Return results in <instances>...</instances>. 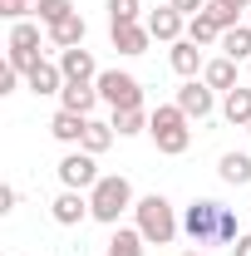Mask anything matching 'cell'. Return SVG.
<instances>
[{"label": "cell", "mask_w": 251, "mask_h": 256, "mask_svg": "<svg viewBox=\"0 0 251 256\" xmlns=\"http://www.w3.org/2000/svg\"><path fill=\"white\" fill-rule=\"evenodd\" d=\"M89 207H94V222L118 226V217L133 207V182H128L124 172H104L94 182V192H89Z\"/></svg>", "instance_id": "6da1fadb"}, {"label": "cell", "mask_w": 251, "mask_h": 256, "mask_svg": "<svg viewBox=\"0 0 251 256\" xmlns=\"http://www.w3.org/2000/svg\"><path fill=\"white\" fill-rule=\"evenodd\" d=\"M188 124H192V118L178 108V104H158V108H153V128H148V133H153V143H158V153L182 158V153L192 148V128H188Z\"/></svg>", "instance_id": "7a4b0ae2"}, {"label": "cell", "mask_w": 251, "mask_h": 256, "mask_svg": "<svg viewBox=\"0 0 251 256\" xmlns=\"http://www.w3.org/2000/svg\"><path fill=\"white\" fill-rule=\"evenodd\" d=\"M133 212H138V232H143L153 246H168V242L178 236V212H172V202H168L162 192L138 197V202H133Z\"/></svg>", "instance_id": "3957f363"}, {"label": "cell", "mask_w": 251, "mask_h": 256, "mask_svg": "<svg viewBox=\"0 0 251 256\" xmlns=\"http://www.w3.org/2000/svg\"><path fill=\"white\" fill-rule=\"evenodd\" d=\"M98 84V98L118 114V108H143V84L133 79V74H124V69H104L94 79Z\"/></svg>", "instance_id": "277c9868"}, {"label": "cell", "mask_w": 251, "mask_h": 256, "mask_svg": "<svg viewBox=\"0 0 251 256\" xmlns=\"http://www.w3.org/2000/svg\"><path fill=\"white\" fill-rule=\"evenodd\" d=\"M222 202H212V197H197L188 212H182V232H188L192 242L202 246V242H217V232H222Z\"/></svg>", "instance_id": "5b68a950"}, {"label": "cell", "mask_w": 251, "mask_h": 256, "mask_svg": "<svg viewBox=\"0 0 251 256\" xmlns=\"http://www.w3.org/2000/svg\"><path fill=\"white\" fill-rule=\"evenodd\" d=\"M54 172H60L64 188H74V192H94V182L104 178V172H98V162H94V153H84V148H79V153H64Z\"/></svg>", "instance_id": "8992f818"}, {"label": "cell", "mask_w": 251, "mask_h": 256, "mask_svg": "<svg viewBox=\"0 0 251 256\" xmlns=\"http://www.w3.org/2000/svg\"><path fill=\"white\" fill-rule=\"evenodd\" d=\"M143 25H148V34H153V40L178 44V40L188 34V15H178L172 5H158V10H148V20H143Z\"/></svg>", "instance_id": "52a82bcc"}, {"label": "cell", "mask_w": 251, "mask_h": 256, "mask_svg": "<svg viewBox=\"0 0 251 256\" xmlns=\"http://www.w3.org/2000/svg\"><path fill=\"white\" fill-rule=\"evenodd\" d=\"M212 94H217V89H207L202 79H188V84L178 89V108H182L188 118L202 124V118H212V108H217V98H212Z\"/></svg>", "instance_id": "ba28073f"}, {"label": "cell", "mask_w": 251, "mask_h": 256, "mask_svg": "<svg viewBox=\"0 0 251 256\" xmlns=\"http://www.w3.org/2000/svg\"><path fill=\"white\" fill-rule=\"evenodd\" d=\"M50 217H54V222H60V226H79V222H84V217H94V207H89V197H84V192L64 188L60 197L50 202Z\"/></svg>", "instance_id": "9c48e42d"}, {"label": "cell", "mask_w": 251, "mask_h": 256, "mask_svg": "<svg viewBox=\"0 0 251 256\" xmlns=\"http://www.w3.org/2000/svg\"><path fill=\"white\" fill-rule=\"evenodd\" d=\"M60 69H64V79H69V84H94L98 74H104L84 44H79V50H60Z\"/></svg>", "instance_id": "30bf717a"}, {"label": "cell", "mask_w": 251, "mask_h": 256, "mask_svg": "<svg viewBox=\"0 0 251 256\" xmlns=\"http://www.w3.org/2000/svg\"><path fill=\"white\" fill-rule=\"evenodd\" d=\"M25 84H30V94H64V84H69V79H64V69L60 64H50V60H40L30 69V74H25Z\"/></svg>", "instance_id": "8fae6325"}, {"label": "cell", "mask_w": 251, "mask_h": 256, "mask_svg": "<svg viewBox=\"0 0 251 256\" xmlns=\"http://www.w3.org/2000/svg\"><path fill=\"white\" fill-rule=\"evenodd\" d=\"M44 34H50V44H54V50H79V44H84V34H89V25H84V15L74 10L69 20H60V25H50Z\"/></svg>", "instance_id": "7c38bea8"}, {"label": "cell", "mask_w": 251, "mask_h": 256, "mask_svg": "<svg viewBox=\"0 0 251 256\" xmlns=\"http://www.w3.org/2000/svg\"><path fill=\"white\" fill-rule=\"evenodd\" d=\"M168 64H172V69H178L182 79H192L197 69H207V64H202V44H192L188 34H182V40H178V44L168 50Z\"/></svg>", "instance_id": "4fadbf2b"}, {"label": "cell", "mask_w": 251, "mask_h": 256, "mask_svg": "<svg viewBox=\"0 0 251 256\" xmlns=\"http://www.w3.org/2000/svg\"><path fill=\"white\" fill-rule=\"evenodd\" d=\"M148 44H153L148 25H114V50L118 54H148Z\"/></svg>", "instance_id": "5bb4252c"}, {"label": "cell", "mask_w": 251, "mask_h": 256, "mask_svg": "<svg viewBox=\"0 0 251 256\" xmlns=\"http://www.w3.org/2000/svg\"><path fill=\"white\" fill-rule=\"evenodd\" d=\"M94 104H98V84H64V94H60V108H69V114H94Z\"/></svg>", "instance_id": "9a60e30c"}, {"label": "cell", "mask_w": 251, "mask_h": 256, "mask_svg": "<svg viewBox=\"0 0 251 256\" xmlns=\"http://www.w3.org/2000/svg\"><path fill=\"white\" fill-rule=\"evenodd\" d=\"M222 118L232 128H251V89H226V104H222Z\"/></svg>", "instance_id": "2e32d148"}, {"label": "cell", "mask_w": 251, "mask_h": 256, "mask_svg": "<svg viewBox=\"0 0 251 256\" xmlns=\"http://www.w3.org/2000/svg\"><path fill=\"white\" fill-rule=\"evenodd\" d=\"M84 128H89V118H84V114H69V108H60V114L50 118V133H54L60 143H84Z\"/></svg>", "instance_id": "e0dca14e"}, {"label": "cell", "mask_w": 251, "mask_h": 256, "mask_svg": "<svg viewBox=\"0 0 251 256\" xmlns=\"http://www.w3.org/2000/svg\"><path fill=\"white\" fill-rule=\"evenodd\" d=\"M202 84H207V89H236V60H226V54L207 60V69H202Z\"/></svg>", "instance_id": "ac0fdd59"}, {"label": "cell", "mask_w": 251, "mask_h": 256, "mask_svg": "<svg viewBox=\"0 0 251 256\" xmlns=\"http://www.w3.org/2000/svg\"><path fill=\"white\" fill-rule=\"evenodd\" d=\"M114 138H118V128L114 124H98V118H89V128H84V143H79V148H84V153H108V148H114Z\"/></svg>", "instance_id": "d6986e66"}, {"label": "cell", "mask_w": 251, "mask_h": 256, "mask_svg": "<svg viewBox=\"0 0 251 256\" xmlns=\"http://www.w3.org/2000/svg\"><path fill=\"white\" fill-rule=\"evenodd\" d=\"M217 172H222V182H232V188H246V182H251V158H246V153H222Z\"/></svg>", "instance_id": "ffe728a7"}, {"label": "cell", "mask_w": 251, "mask_h": 256, "mask_svg": "<svg viewBox=\"0 0 251 256\" xmlns=\"http://www.w3.org/2000/svg\"><path fill=\"white\" fill-rule=\"evenodd\" d=\"M143 232L138 226H114V236H108V256H143Z\"/></svg>", "instance_id": "44dd1931"}, {"label": "cell", "mask_w": 251, "mask_h": 256, "mask_svg": "<svg viewBox=\"0 0 251 256\" xmlns=\"http://www.w3.org/2000/svg\"><path fill=\"white\" fill-rule=\"evenodd\" d=\"M114 128H118V138L148 133V128H153V114H148V108H118V114H114Z\"/></svg>", "instance_id": "7402d4cb"}, {"label": "cell", "mask_w": 251, "mask_h": 256, "mask_svg": "<svg viewBox=\"0 0 251 256\" xmlns=\"http://www.w3.org/2000/svg\"><path fill=\"white\" fill-rule=\"evenodd\" d=\"M222 34H226V30H222V25L207 15V10L188 20V40H192V44H222Z\"/></svg>", "instance_id": "603a6c76"}, {"label": "cell", "mask_w": 251, "mask_h": 256, "mask_svg": "<svg viewBox=\"0 0 251 256\" xmlns=\"http://www.w3.org/2000/svg\"><path fill=\"white\" fill-rule=\"evenodd\" d=\"M222 54L226 60H251V25H236V30L222 34Z\"/></svg>", "instance_id": "cb8c5ba5"}, {"label": "cell", "mask_w": 251, "mask_h": 256, "mask_svg": "<svg viewBox=\"0 0 251 256\" xmlns=\"http://www.w3.org/2000/svg\"><path fill=\"white\" fill-rule=\"evenodd\" d=\"M10 50H40V20H15L10 25Z\"/></svg>", "instance_id": "d4e9b609"}, {"label": "cell", "mask_w": 251, "mask_h": 256, "mask_svg": "<svg viewBox=\"0 0 251 256\" xmlns=\"http://www.w3.org/2000/svg\"><path fill=\"white\" fill-rule=\"evenodd\" d=\"M34 15H40V25L50 30V25H60V20L74 15V0H40V10H34Z\"/></svg>", "instance_id": "484cf974"}, {"label": "cell", "mask_w": 251, "mask_h": 256, "mask_svg": "<svg viewBox=\"0 0 251 256\" xmlns=\"http://www.w3.org/2000/svg\"><path fill=\"white\" fill-rule=\"evenodd\" d=\"M143 0H108V25H138Z\"/></svg>", "instance_id": "4316f807"}, {"label": "cell", "mask_w": 251, "mask_h": 256, "mask_svg": "<svg viewBox=\"0 0 251 256\" xmlns=\"http://www.w3.org/2000/svg\"><path fill=\"white\" fill-rule=\"evenodd\" d=\"M40 10V0H0V15L15 25V20H25V15H34Z\"/></svg>", "instance_id": "83f0119b"}, {"label": "cell", "mask_w": 251, "mask_h": 256, "mask_svg": "<svg viewBox=\"0 0 251 256\" xmlns=\"http://www.w3.org/2000/svg\"><path fill=\"white\" fill-rule=\"evenodd\" d=\"M207 15L217 20L222 30H236V15H242V10H232V5H222V0H207Z\"/></svg>", "instance_id": "f1b7e54d"}, {"label": "cell", "mask_w": 251, "mask_h": 256, "mask_svg": "<svg viewBox=\"0 0 251 256\" xmlns=\"http://www.w3.org/2000/svg\"><path fill=\"white\" fill-rule=\"evenodd\" d=\"M15 89H20V69H10V64H5V69H0V98L15 94Z\"/></svg>", "instance_id": "f546056e"}, {"label": "cell", "mask_w": 251, "mask_h": 256, "mask_svg": "<svg viewBox=\"0 0 251 256\" xmlns=\"http://www.w3.org/2000/svg\"><path fill=\"white\" fill-rule=\"evenodd\" d=\"M168 5H172V10H178V15H202V10H207V0H168Z\"/></svg>", "instance_id": "4dcf8cb0"}, {"label": "cell", "mask_w": 251, "mask_h": 256, "mask_svg": "<svg viewBox=\"0 0 251 256\" xmlns=\"http://www.w3.org/2000/svg\"><path fill=\"white\" fill-rule=\"evenodd\" d=\"M15 202H20V192L5 182V188H0V212H15Z\"/></svg>", "instance_id": "1f68e13d"}, {"label": "cell", "mask_w": 251, "mask_h": 256, "mask_svg": "<svg viewBox=\"0 0 251 256\" xmlns=\"http://www.w3.org/2000/svg\"><path fill=\"white\" fill-rule=\"evenodd\" d=\"M232 256H251V232H242V236L232 242Z\"/></svg>", "instance_id": "d6a6232c"}, {"label": "cell", "mask_w": 251, "mask_h": 256, "mask_svg": "<svg viewBox=\"0 0 251 256\" xmlns=\"http://www.w3.org/2000/svg\"><path fill=\"white\" fill-rule=\"evenodd\" d=\"M222 5H232V10H246L251 0H222Z\"/></svg>", "instance_id": "836d02e7"}, {"label": "cell", "mask_w": 251, "mask_h": 256, "mask_svg": "<svg viewBox=\"0 0 251 256\" xmlns=\"http://www.w3.org/2000/svg\"><path fill=\"white\" fill-rule=\"evenodd\" d=\"M182 256H207V252H182Z\"/></svg>", "instance_id": "e575fe53"}, {"label": "cell", "mask_w": 251, "mask_h": 256, "mask_svg": "<svg viewBox=\"0 0 251 256\" xmlns=\"http://www.w3.org/2000/svg\"><path fill=\"white\" fill-rule=\"evenodd\" d=\"M158 5H162V0H158Z\"/></svg>", "instance_id": "d590c367"}, {"label": "cell", "mask_w": 251, "mask_h": 256, "mask_svg": "<svg viewBox=\"0 0 251 256\" xmlns=\"http://www.w3.org/2000/svg\"><path fill=\"white\" fill-rule=\"evenodd\" d=\"M246 133H251V128H246Z\"/></svg>", "instance_id": "8d00e7d4"}, {"label": "cell", "mask_w": 251, "mask_h": 256, "mask_svg": "<svg viewBox=\"0 0 251 256\" xmlns=\"http://www.w3.org/2000/svg\"><path fill=\"white\" fill-rule=\"evenodd\" d=\"M246 64H251V60H246Z\"/></svg>", "instance_id": "74e56055"}]
</instances>
